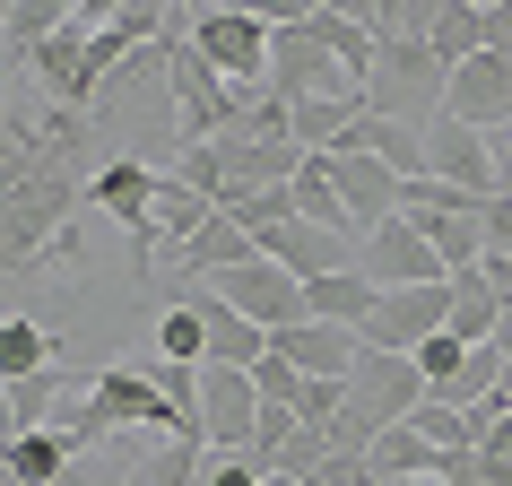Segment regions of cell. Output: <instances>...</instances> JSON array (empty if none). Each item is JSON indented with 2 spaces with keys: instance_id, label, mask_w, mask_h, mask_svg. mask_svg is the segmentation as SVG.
<instances>
[{
  "instance_id": "cell-31",
  "label": "cell",
  "mask_w": 512,
  "mask_h": 486,
  "mask_svg": "<svg viewBox=\"0 0 512 486\" xmlns=\"http://www.w3.org/2000/svg\"><path fill=\"white\" fill-rule=\"evenodd\" d=\"M53 434H61V443H70V452H96V443H113V417H105V408H96V400H61L53 408Z\"/></svg>"
},
{
  "instance_id": "cell-14",
  "label": "cell",
  "mask_w": 512,
  "mask_h": 486,
  "mask_svg": "<svg viewBox=\"0 0 512 486\" xmlns=\"http://www.w3.org/2000/svg\"><path fill=\"white\" fill-rule=\"evenodd\" d=\"M330 183H339V200H348L356 243L400 217V174H391V165H374V157H330Z\"/></svg>"
},
{
  "instance_id": "cell-3",
  "label": "cell",
  "mask_w": 512,
  "mask_h": 486,
  "mask_svg": "<svg viewBox=\"0 0 512 486\" xmlns=\"http://www.w3.org/2000/svg\"><path fill=\"white\" fill-rule=\"evenodd\" d=\"M183 35H191V53L209 61V70L235 87V96L270 87V44H278V27L261 18V9H191Z\"/></svg>"
},
{
  "instance_id": "cell-4",
  "label": "cell",
  "mask_w": 512,
  "mask_h": 486,
  "mask_svg": "<svg viewBox=\"0 0 512 486\" xmlns=\"http://www.w3.org/2000/svg\"><path fill=\"white\" fill-rule=\"evenodd\" d=\"M270 96H278V105H322V96H365V87H356L304 27H287V18H278V44H270Z\"/></svg>"
},
{
  "instance_id": "cell-41",
  "label": "cell",
  "mask_w": 512,
  "mask_h": 486,
  "mask_svg": "<svg viewBox=\"0 0 512 486\" xmlns=\"http://www.w3.org/2000/svg\"><path fill=\"white\" fill-rule=\"evenodd\" d=\"M504 400H512V356H504Z\"/></svg>"
},
{
  "instance_id": "cell-1",
  "label": "cell",
  "mask_w": 512,
  "mask_h": 486,
  "mask_svg": "<svg viewBox=\"0 0 512 486\" xmlns=\"http://www.w3.org/2000/svg\"><path fill=\"white\" fill-rule=\"evenodd\" d=\"M165 87H174V122H183V148H209V139L243 131L252 122V96H235V87L217 79L209 61L191 53L183 18H165Z\"/></svg>"
},
{
  "instance_id": "cell-17",
  "label": "cell",
  "mask_w": 512,
  "mask_h": 486,
  "mask_svg": "<svg viewBox=\"0 0 512 486\" xmlns=\"http://www.w3.org/2000/svg\"><path fill=\"white\" fill-rule=\"evenodd\" d=\"M243 261H261V243L243 235V226H235L226 209H217L209 226H200V235L183 243V252H174V270H183V278H200V287H217V278H226V270H243Z\"/></svg>"
},
{
  "instance_id": "cell-19",
  "label": "cell",
  "mask_w": 512,
  "mask_h": 486,
  "mask_svg": "<svg viewBox=\"0 0 512 486\" xmlns=\"http://www.w3.org/2000/svg\"><path fill=\"white\" fill-rule=\"evenodd\" d=\"M35 374H61V339L27 313H0V382H35Z\"/></svg>"
},
{
  "instance_id": "cell-24",
  "label": "cell",
  "mask_w": 512,
  "mask_h": 486,
  "mask_svg": "<svg viewBox=\"0 0 512 486\" xmlns=\"http://www.w3.org/2000/svg\"><path fill=\"white\" fill-rule=\"evenodd\" d=\"M287 200H296L304 226H330V235H356L348 226V200H339V183H330V157H304L296 183H287Z\"/></svg>"
},
{
  "instance_id": "cell-5",
  "label": "cell",
  "mask_w": 512,
  "mask_h": 486,
  "mask_svg": "<svg viewBox=\"0 0 512 486\" xmlns=\"http://www.w3.org/2000/svg\"><path fill=\"white\" fill-rule=\"evenodd\" d=\"M452 322V278H434V287H400V296H382L374 304V322L356 330L374 356H417L434 339V330Z\"/></svg>"
},
{
  "instance_id": "cell-11",
  "label": "cell",
  "mask_w": 512,
  "mask_h": 486,
  "mask_svg": "<svg viewBox=\"0 0 512 486\" xmlns=\"http://www.w3.org/2000/svg\"><path fill=\"white\" fill-rule=\"evenodd\" d=\"M217 296L235 304L252 330H270V339L304 322V287L278 270V261H243V270H226V278H217Z\"/></svg>"
},
{
  "instance_id": "cell-28",
  "label": "cell",
  "mask_w": 512,
  "mask_h": 486,
  "mask_svg": "<svg viewBox=\"0 0 512 486\" xmlns=\"http://www.w3.org/2000/svg\"><path fill=\"white\" fill-rule=\"evenodd\" d=\"M0 460L18 469V486H53V478H61V469H70V460H79V452H70V443H61V434L44 426V434H18V443H9V452H0Z\"/></svg>"
},
{
  "instance_id": "cell-21",
  "label": "cell",
  "mask_w": 512,
  "mask_h": 486,
  "mask_svg": "<svg viewBox=\"0 0 512 486\" xmlns=\"http://www.w3.org/2000/svg\"><path fill=\"white\" fill-rule=\"evenodd\" d=\"M200 469H209V443L200 434H165L122 469V486H200Z\"/></svg>"
},
{
  "instance_id": "cell-2",
  "label": "cell",
  "mask_w": 512,
  "mask_h": 486,
  "mask_svg": "<svg viewBox=\"0 0 512 486\" xmlns=\"http://www.w3.org/2000/svg\"><path fill=\"white\" fill-rule=\"evenodd\" d=\"M443 87H452V61H434V44H417V35H391L374 53V79H365V113L426 131L443 113Z\"/></svg>"
},
{
  "instance_id": "cell-36",
  "label": "cell",
  "mask_w": 512,
  "mask_h": 486,
  "mask_svg": "<svg viewBox=\"0 0 512 486\" xmlns=\"http://www.w3.org/2000/svg\"><path fill=\"white\" fill-rule=\"evenodd\" d=\"M53 486H122V478H105V469H87V460H70V469H61Z\"/></svg>"
},
{
  "instance_id": "cell-25",
  "label": "cell",
  "mask_w": 512,
  "mask_h": 486,
  "mask_svg": "<svg viewBox=\"0 0 512 486\" xmlns=\"http://www.w3.org/2000/svg\"><path fill=\"white\" fill-rule=\"evenodd\" d=\"M209 217H217V200H200L183 174H165V183H157V243H165V252H183Z\"/></svg>"
},
{
  "instance_id": "cell-26",
  "label": "cell",
  "mask_w": 512,
  "mask_h": 486,
  "mask_svg": "<svg viewBox=\"0 0 512 486\" xmlns=\"http://www.w3.org/2000/svg\"><path fill=\"white\" fill-rule=\"evenodd\" d=\"M365 460H374V478H417V486H434V460H443V452H434L417 426H391Z\"/></svg>"
},
{
  "instance_id": "cell-9",
  "label": "cell",
  "mask_w": 512,
  "mask_h": 486,
  "mask_svg": "<svg viewBox=\"0 0 512 486\" xmlns=\"http://www.w3.org/2000/svg\"><path fill=\"white\" fill-rule=\"evenodd\" d=\"M356 270H365V287H374V296H400V287H434V278H443V261L426 252V235H417L408 217H391V226H374V235L356 243Z\"/></svg>"
},
{
  "instance_id": "cell-22",
  "label": "cell",
  "mask_w": 512,
  "mask_h": 486,
  "mask_svg": "<svg viewBox=\"0 0 512 486\" xmlns=\"http://www.w3.org/2000/svg\"><path fill=\"white\" fill-rule=\"evenodd\" d=\"M434 61H478L486 53V0H434V27H426Z\"/></svg>"
},
{
  "instance_id": "cell-33",
  "label": "cell",
  "mask_w": 512,
  "mask_h": 486,
  "mask_svg": "<svg viewBox=\"0 0 512 486\" xmlns=\"http://www.w3.org/2000/svg\"><path fill=\"white\" fill-rule=\"evenodd\" d=\"M261 478H270V469L252 452H209V469H200V486H261Z\"/></svg>"
},
{
  "instance_id": "cell-34",
  "label": "cell",
  "mask_w": 512,
  "mask_h": 486,
  "mask_svg": "<svg viewBox=\"0 0 512 486\" xmlns=\"http://www.w3.org/2000/svg\"><path fill=\"white\" fill-rule=\"evenodd\" d=\"M478 226H486V252H512V191H495V200H486Z\"/></svg>"
},
{
  "instance_id": "cell-38",
  "label": "cell",
  "mask_w": 512,
  "mask_h": 486,
  "mask_svg": "<svg viewBox=\"0 0 512 486\" xmlns=\"http://www.w3.org/2000/svg\"><path fill=\"white\" fill-rule=\"evenodd\" d=\"M486 148H495V165H504V191H512V131H504V139H486Z\"/></svg>"
},
{
  "instance_id": "cell-35",
  "label": "cell",
  "mask_w": 512,
  "mask_h": 486,
  "mask_svg": "<svg viewBox=\"0 0 512 486\" xmlns=\"http://www.w3.org/2000/svg\"><path fill=\"white\" fill-rule=\"evenodd\" d=\"M486 53L512 61V0H486Z\"/></svg>"
},
{
  "instance_id": "cell-7",
  "label": "cell",
  "mask_w": 512,
  "mask_h": 486,
  "mask_svg": "<svg viewBox=\"0 0 512 486\" xmlns=\"http://www.w3.org/2000/svg\"><path fill=\"white\" fill-rule=\"evenodd\" d=\"M426 174L452 183V191H478V200L504 191V165H495V148H486V131H469V122H452V113L426 122Z\"/></svg>"
},
{
  "instance_id": "cell-13",
  "label": "cell",
  "mask_w": 512,
  "mask_h": 486,
  "mask_svg": "<svg viewBox=\"0 0 512 486\" xmlns=\"http://www.w3.org/2000/svg\"><path fill=\"white\" fill-rule=\"evenodd\" d=\"M278 18H287V27H304V35H313V44H322V53L339 61L356 87L374 79V53H382V44H374V27H365L356 9H278ZM278 18H270V27H278Z\"/></svg>"
},
{
  "instance_id": "cell-16",
  "label": "cell",
  "mask_w": 512,
  "mask_h": 486,
  "mask_svg": "<svg viewBox=\"0 0 512 486\" xmlns=\"http://www.w3.org/2000/svg\"><path fill=\"white\" fill-rule=\"evenodd\" d=\"M191 313H200V330H209V365H235V374H252V365L270 356V330H252L235 304L217 296V287H200V296H191Z\"/></svg>"
},
{
  "instance_id": "cell-32",
  "label": "cell",
  "mask_w": 512,
  "mask_h": 486,
  "mask_svg": "<svg viewBox=\"0 0 512 486\" xmlns=\"http://www.w3.org/2000/svg\"><path fill=\"white\" fill-rule=\"evenodd\" d=\"M460 356H469V348H460L452 330H434L426 348L408 356V365H417V382H426V400H434V391H452V374H460Z\"/></svg>"
},
{
  "instance_id": "cell-30",
  "label": "cell",
  "mask_w": 512,
  "mask_h": 486,
  "mask_svg": "<svg viewBox=\"0 0 512 486\" xmlns=\"http://www.w3.org/2000/svg\"><path fill=\"white\" fill-rule=\"evenodd\" d=\"M408 426L426 434L434 452H478V417H469V408H452V400H417V417H408Z\"/></svg>"
},
{
  "instance_id": "cell-20",
  "label": "cell",
  "mask_w": 512,
  "mask_h": 486,
  "mask_svg": "<svg viewBox=\"0 0 512 486\" xmlns=\"http://www.w3.org/2000/svg\"><path fill=\"white\" fill-rule=\"evenodd\" d=\"M374 287H365V270H339V278H313L304 287V322H330V330H365L374 322Z\"/></svg>"
},
{
  "instance_id": "cell-40",
  "label": "cell",
  "mask_w": 512,
  "mask_h": 486,
  "mask_svg": "<svg viewBox=\"0 0 512 486\" xmlns=\"http://www.w3.org/2000/svg\"><path fill=\"white\" fill-rule=\"evenodd\" d=\"M0 486H18V469H9V460H0Z\"/></svg>"
},
{
  "instance_id": "cell-18",
  "label": "cell",
  "mask_w": 512,
  "mask_h": 486,
  "mask_svg": "<svg viewBox=\"0 0 512 486\" xmlns=\"http://www.w3.org/2000/svg\"><path fill=\"white\" fill-rule=\"evenodd\" d=\"M330 157H374V165H391L400 183H417L426 174V131H408V122H382V113H365Z\"/></svg>"
},
{
  "instance_id": "cell-6",
  "label": "cell",
  "mask_w": 512,
  "mask_h": 486,
  "mask_svg": "<svg viewBox=\"0 0 512 486\" xmlns=\"http://www.w3.org/2000/svg\"><path fill=\"white\" fill-rule=\"evenodd\" d=\"M261 391H252V374H235V365H200V443L209 452H252V434H261Z\"/></svg>"
},
{
  "instance_id": "cell-15",
  "label": "cell",
  "mask_w": 512,
  "mask_h": 486,
  "mask_svg": "<svg viewBox=\"0 0 512 486\" xmlns=\"http://www.w3.org/2000/svg\"><path fill=\"white\" fill-rule=\"evenodd\" d=\"M270 348L287 356L304 382H348L356 356H365V339H356V330H330V322H296V330H278Z\"/></svg>"
},
{
  "instance_id": "cell-29",
  "label": "cell",
  "mask_w": 512,
  "mask_h": 486,
  "mask_svg": "<svg viewBox=\"0 0 512 486\" xmlns=\"http://www.w3.org/2000/svg\"><path fill=\"white\" fill-rule=\"evenodd\" d=\"M157 356H165V365H209V330H200L191 296H183V304H165V313H157Z\"/></svg>"
},
{
  "instance_id": "cell-12",
  "label": "cell",
  "mask_w": 512,
  "mask_h": 486,
  "mask_svg": "<svg viewBox=\"0 0 512 486\" xmlns=\"http://www.w3.org/2000/svg\"><path fill=\"white\" fill-rule=\"evenodd\" d=\"M252 243H261V261H278L296 287L356 270V235H330V226H304V217H287V226H270V235H252Z\"/></svg>"
},
{
  "instance_id": "cell-39",
  "label": "cell",
  "mask_w": 512,
  "mask_h": 486,
  "mask_svg": "<svg viewBox=\"0 0 512 486\" xmlns=\"http://www.w3.org/2000/svg\"><path fill=\"white\" fill-rule=\"evenodd\" d=\"M495 348H504V356H512V313H504V322H495Z\"/></svg>"
},
{
  "instance_id": "cell-23",
  "label": "cell",
  "mask_w": 512,
  "mask_h": 486,
  "mask_svg": "<svg viewBox=\"0 0 512 486\" xmlns=\"http://www.w3.org/2000/svg\"><path fill=\"white\" fill-rule=\"evenodd\" d=\"M495 322H504V296L486 287V270H460V278H452V322H443V330H452L460 348H486Z\"/></svg>"
},
{
  "instance_id": "cell-37",
  "label": "cell",
  "mask_w": 512,
  "mask_h": 486,
  "mask_svg": "<svg viewBox=\"0 0 512 486\" xmlns=\"http://www.w3.org/2000/svg\"><path fill=\"white\" fill-rule=\"evenodd\" d=\"M18 443V408H9V382H0V452Z\"/></svg>"
},
{
  "instance_id": "cell-8",
  "label": "cell",
  "mask_w": 512,
  "mask_h": 486,
  "mask_svg": "<svg viewBox=\"0 0 512 486\" xmlns=\"http://www.w3.org/2000/svg\"><path fill=\"white\" fill-rule=\"evenodd\" d=\"M87 400L113 417V434H157V443H165V434H183V417L165 408V391H157L148 365H105V374L87 382Z\"/></svg>"
},
{
  "instance_id": "cell-10",
  "label": "cell",
  "mask_w": 512,
  "mask_h": 486,
  "mask_svg": "<svg viewBox=\"0 0 512 486\" xmlns=\"http://www.w3.org/2000/svg\"><path fill=\"white\" fill-rule=\"evenodd\" d=\"M443 113L469 122V131H486V139H504V131H512V61H504V53L460 61L452 87H443Z\"/></svg>"
},
{
  "instance_id": "cell-27",
  "label": "cell",
  "mask_w": 512,
  "mask_h": 486,
  "mask_svg": "<svg viewBox=\"0 0 512 486\" xmlns=\"http://www.w3.org/2000/svg\"><path fill=\"white\" fill-rule=\"evenodd\" d=\"M504 391V348L486 339V348H469L460 356V374H452V391H434V400H452V408H486Z\"/></svg>"
}]
</instances>
